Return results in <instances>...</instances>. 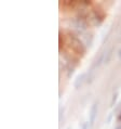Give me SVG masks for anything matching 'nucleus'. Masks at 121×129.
I'll list each match as a JSON object with an SVG mask.
<instances>
[{"label":"nucleus","instance_id":"obj_3","mask_svg":"<svg viewBox=\"0 0 121 129\" xmlns=\"http://www.w3.org/2000/svg\"><path fill=\"white\" fill-rule=\"evenodd\" d=\"M111 56H112V48H110V49H108L107 51L104 53V63L105 64L109 63V61H110V59H111Z\"/></svg>","mask_w":121,"mask_h":129},{"label":"nucleus","instance_id":"obj_1","mask_svg":"<svg viewBox=\"0 0 121 129\" xmlns=\"http://www.w3.org/2000/svg\"><path fill=\"white\" fill-rule=\"evenodd\" d=\"M97 112H98V102L95 101L92 104L90 109V113H89V124H90V127H92L94 125L95 119L97 117Z\"/></svg>","mask_w":121,"mask_h":129},{"label":"nucleus","instance_id":"obj_9","mask_svg":"<svg viewBox=\"0 0 121 129\" xmlns=\"http://www.w3.org/2000/svg\"><path fill=\"white\" fill-rule=\"evenodd\" d=\"M116 129H121V125H119V126H117Z\"/></svg>","mask_w":121,"mask_h":129},{"label":"nucleus","instance_id":"obj_7","mask_svg":"<svg viewBox=\"0 0 121 129\" xmlns=\"http://www.w3.org/2000/svg\"><path fill=\"white\" fill-rule=\"evenodd\" d=\"M112 115H113V113H110V114H109V116H108V118H107V123H109V121H110V119H111Z\"/></svg>","mask_w":121,"mask_h":129},{"label":"nucleus","instance_id":"obj_6","mask_svg":"<svg viewBox=\"0 0 121 129\" xmlns=\"http://www.w3.org/2000/svg\"><path fill=\"white\" fill-rule=\"evenodd\" d=\"M89 126H90V124L89 123H84L82 125V129H89Z\"/></svg>","mask_w":121,"mask_h":129},{"label":"nucleus","instance_id":"obj_5","mask_svg":"<svg viewBox=\"0 0 121 129\" xmlns=\"http://www.w3.org/2000/svg\"><path fill=\"white\" fill-rule=\"evenodd\" d=\"M63 114H64V109H62V107H59V117H58L59 121H62V116H63Z\"/></svg>","mask_w":121,"mask_h":129},{"label":"nucleus","instance_id":"obj_4","mask_svg":"<svg viewBox=\"0 0 121 129\" xmlns=\"http://www.w3.org/2000/svg\"><path fill=\"white\" fill-rule=\"evenodd\" d=\"M117 98H118V93H115V94L112 95V99H111V101H110V106H111V107L115 106V103L117 101Z\"/></svg>","mask_w":121,"mask_h":129},{"label":"nucleus","instance_id":"obj_2","mask_svg":"<svg viewBox=\"0 0 121 129\" xmlns=\"http://www.w3.org/2000/svg\"><path fill=\"white\" fill-rule=\"evenodd\" d=\"M85 81H88V74H87V73L80 74L79 76L76 78V80H75V82H74V87L76 88V89H79V88L82 87L83 84H84Z\"/></svg>","mask_w":121,"mask_h":129},{"label":"nucleus","instance_id":"obj_8","mask_svg":"<svg viewBox=\"0 0 121 129\" xmlns=\"http://www.w3.org/2000/svg\"><path fill=\"white\" fill-rule=\"evenodd\" d=\"M118 56H119V59L121 60V48L119 49V51H118Z\"/></svg>","mask_w":121,"mask_h":129}]
</instances>
